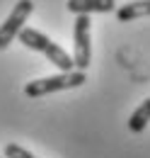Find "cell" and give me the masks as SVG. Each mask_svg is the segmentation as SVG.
<instances>
[{"instance_id":"6da1fadb","label":"cell","mask_w":150,"mask_h":158,"mask_svg":"<svg viewBox=\"0 0 150 158\" xmlns=\"http://www.w3.org/2000/svg\"><path fill=\"white\" fill-rule=\"evenodd\" d=\"M17 39L22 41L27 49L44 54V56L51 61V63L56 66L58 71H63V73L73 71V59L68 56V51H65V49H61L56 41H51L49 37H46V34H41L39 29H32V27H22V29L17 32Z\"/></svg>"},{"instance_id":"7a4b0ae2","label":"cell","mask_w":150,"mask_h":158,"mask_svg":"<svg viewBox=\"0 0 150 158\" xmlns=\"http://www.w3.org/2000/svg\"><path fill=\"white\" fill-rule=\"evenodd\" d=\"M85 71H68V73H56V76H49V78H37V80H29L24 85V95L32 100L44 98V95H51V93H61V90H73V88H80L85 85Z\"/></svg>"},{"instance_id":"3957f363","label":"cell","mask_w":150,"mask_h":158,"mask_svg":"<svg viewBox=\"0 0 150 158\" xmlns=\"http://www.w3.org/2000/svg\"><path fill=\"white\" fill-rule=\"evenodd\" d=\"M90 15H77L75 20V29H73V68L75 71H87L90 61H92V44H90Z\"/></svg>"},{"instance_id":"277c9868","label":"cell","mask_w":150,"mask_h":158,"mask_svg":"<svg viewBox=\"0 0 150 158\" xmlns=\"http://www.w3.org/2000/svg\"><path fill=\"white\" fill-rule=\"evenodd\" d=\"M32 10H34L32 0H19L17 5L12 7V12L7 15V20L0 24V51H5L10 46V41L17 37V32L24 27V22L29 20Z\"/></svg>"},{"instance_id":"5b68a950","label":"cell","mask_w":150,"mask_h":158,"mask_svg":"<svg viewBox=\"0 0 150 158\" xmlns=\"http://www.w3.org/2000/svg\"><path fill=\"white\" fill-rule=\"evenodd\" d=\"M68 12L73 15H92V12H112L116 0H68Z\"/></svg>"},{"instance_id":"8992f818","label":"cell","mask_w":150,"mask_h":158,"mask_svg":"<svg viewBox=\"0 0 150 158\" xmlns=\"http://www.w3.org/2000/svg\"><path fill=\"white\" fill-rule=\"evenodd\" d=\"M140 17H150V0H133V2H126L116 10L119 22H133Z\"/></svg>"},{"instance_id":"52a82bcc","label":"cell","mask_w":150,"mask_h":158,"mask_svg":"<svg viewBox=\"0 0 150 158\" xmlns=\"http://www.w3.org/2000/svg\"><path fill=\"white\" fill-rule=\"evenodd\" d=\"M150 122V98H145L136 110L131 112V117H128V131L133 134H140V131H145V127H148Z\"/></svg>"},{"instance_id":"ba28073f","label":"cell","mask_w":150,"mask_h":158,"mask_svg":"<svg viewBox=\"0 0 150 158\" xmlns=\"http://www.w3.org/2000/svg\"><path fill=\"white\" fill-rule=\"evenodd\" d=\"M2 153H5V158H37L34 153H29L27 148H22L19 143H7Z\"/></svg>"}]
</instances>
